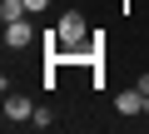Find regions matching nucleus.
I'll list each match as a JSON object with an SVG mask.
<instances>
[{
    "mask_svg": "<svg viewBox=\"0 0 149 134\" xmlns=\"http://www.w3.org/2000/svg\"><path fill=\"white\" fill-rule=\"evenodd\" d=\"M30 40H40V35H35V25H30V15H25V20H10V25H5V45H10V50H25Z\"/></svg>",
    "mask_w": 149,
    "mask_h": 134,
    "instance_id": "1",
    "label": "nucleus"
},
{
    "mask_svg": "<svg viewBox=\"0 0 149 134\" xmlns=\"http://www.w3.org/2000/svg\"><path fill=\"white\" fill-rule=\"evenodd\" d=\"M114 109H119L124 119L144 114V90H139V85H134V90H119V94H114Z\"/></svg>",
    "mask_w": 149,
    "mask_h": 134,
    "instance_id": "3",
    "label": "nucleus"
},
{
    "mask_svg": "<svg viewBox=\"0 0 149 134\" xmlns=\"http://www.w3.org/2000/svg\"><path fill=\"white\" fill-rule=\"evenodd\" d=\"M35 119V104L25 94H5V124H30Z\"/></svg>",
    "mask_w": 149,
    "mask_h": 134,
    "instance_id": "2",
    "label": "nucleus"
},
{
    "mask_svg": "<svg viewBox=\"0 0 149 134\" xmlns=\"http://www.w3.org/2000/svg\"><path fill=\"white\" fill-rule=\"evenodd\" d=\"M144 114H149V94H144Z\"/></svg>",
    "mask_w": 149,
    "mask_h": 134,
    "instance_id": "7",
    "label": "nucleus"
},
{
    "mask_svg": "<svg viewBox=\"0 0 149 134\" xmlns=\"http://www.w3.org/2000/svg\"><path fill=\"white\" fill-rule=\"evenodd\" d=\"M30 124H35V129H50V124H55V114H50L45 104H35V119H30Z\"/></svg>",
    "mask_w": 149,
    "mask_h": 134,
    "instance_id": "4",
    "label": "nucleus"
},
{
    "mask_svg": "<svg viewBox=\"0 0 149 134\" xmlns=\"http://www.w3.org/2000/svg\"><path fill=\"white\" fill-rule=\"evenodd\" d=\"M25 5H30V15H45V10H50V0H25Z\"/></svg>",
    "mask_w": 149,
    "mask_h": 134,
    "instance_id": "5",
    "label": "nucleus"
},
{
    "mask_svg": "<svg viewBox=\"0 0 149 134\" xmlns=\"http://www.w3.org/2000/svg\"><path fill=\"white\" fill-rule=\"evenodd\" d=\"M134 85H139V90H144V94H149V70H144V75H139V80H134Z\"/></svg>",
    "mask_w": 149,
    "mask_h": 134,
    "instance_id": "6",
    "label": "nucleus"
}]
</instances>
